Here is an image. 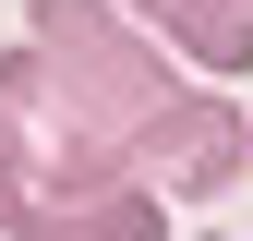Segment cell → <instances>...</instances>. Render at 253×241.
<instances>
[{"instance_id":"obj_1","label":"cell","mask_w":253,"mask_h":241,"mask_svg":"<svg viewBox=\"0 0 253 241\" xmlns=\"http://www.w3.org/2000/svg\"><path fill=\"white\" fill-rule=\"evenodd\" d=\"M241 157H253V120H241L229 97H181V109L133 145V181H145V193H229Z\"/></svg>"},{"instance_id":"obj_2","label":"cell","mask_w":253,"mask_h":241,"mask_svg":"<svg viewBox=\"0 0 253 241\" xmlns=\"http://www.w3.org/2000/svg\"><path fill=\"white\" fill-rule=\"evenodd\" d=\"M12 241H169L145 181H73V193H37V217Z\"/></svg>"},{"instance_id":"obj_3","label":"cell","mask_w":253,"mask_h":241,"mask_svg":"<svg viewBox=\"0 0 253 241\" xmlns=\"http://www.w3.org/2000/svg\"><path fill=\"white\" fill-rule=\"evenodd\" d=\"M157 37H181L205 73H253V0H157Z\"/></svg>"},{"instance_id":"obj_4","label":"cell","mask_w":253,"mask_h":241,"mask_svg":"<svg viewBox=\"0 0 253 241\" xmlns=\"http://www.w3.org/2000/svg\"><path fill=\"white\" fill-rule=\"evenodd\" d=\"M24 217H37V157L0 133V229H24Z\"/></svg>"},{"instance_id":"obj_5","label":"cell","mask_w":253,"mask_h":241,"mask_svg":"<svg viewBox=\"0 0 253 241\" xmlns=\"http://www.w3.org/2000/svg\"><path fill=\"white\" fill-rule=\"evenodd\" d=\"M133 12H157V0H133Z\"/></svg>"}]
</instances>
